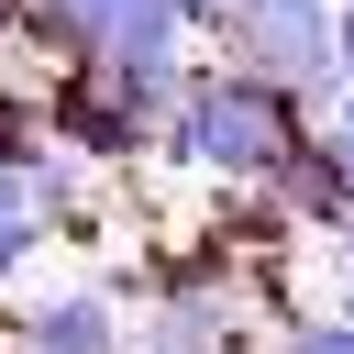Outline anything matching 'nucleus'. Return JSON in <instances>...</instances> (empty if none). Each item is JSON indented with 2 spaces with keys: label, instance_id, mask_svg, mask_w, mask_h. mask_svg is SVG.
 <instances>
[{
  "label": "nucleus",
  "instance_id": "obj_1",
  "mask_svg": "<svg viewBox=\"0 0 354 354\" xmlns=\"http://www.w3.org/2000/svg\"><path fill=\"white\" fill-rule=\"evenodd\" d=\"M166 144H177L188 166H210V177H266V166L288 155V111H277L266 77H188Z\"/></svg>",
  "mask_w": 354,
  "mask_h": 354
},
{
  "label": "nucleus",
  "instance_id": "obj_2",
  "mask_svg": "<svg viewBox=\"0 0 354 354\" xmlns=\"http://www.w3.org/2000/svg\"><path fill=\"white\" fill-rule=\"evenodd\" d=\"M243 44L266 55V77H321V55H332L310 0H243Z\"/></svg>",
  "mask_w": 354,
  "mask_h": 354
},
{
  "label": "nucleus",
  "instance_id": "obj_3",
  "mask_svg": "<svg viewBox=\"0 0 354 354\" xmlns=\"http://www.w3.org/2000/svg\"><path fill=\"white\" fill-rule=\"evenodd\" d=\"M144 354H232V332H221L210 299H166V310L144 321Z\"/></svg>",
  "mask_w": 354,
  "mask_h": 354
},
{
  "label": "nucleus",
  "instance_id": "obj_4",
  "mask_svg": "<svg viewBox=\"0 0 354 354\" xmlns=\"http://www.w3.org/2000/svg\"><path fill=\"white\" fill-rule=\"evenodd\" d=\"M22 254H33V210H0V288L22 277Z\"/></svg>",
  "mask_w": 354,
  "mask_h": 354
},
{
  "label": "nucleus",
  "instance_id": "obj_5",
  "mask_svg": "<svg viewBox=\"0 0 354 354\" xmlns=\"http://www.w3.org/2000/svg\"><path fill=\"white\" fill-rule=\"evenodd\" d=\"M288 354H354V332H288Z\"/></svg>",
  "mask_w": 354,
  "mask_h": 354
},
{
  "label": "nucleus",
  "instance_id": "obj_6",
  "mask_svg": "<svg viewBox=\"0 0 354 354\" xmlns=\"http://www.w3.org/2000/svg\"><path fill=\"white\" fill-rule=\"evenodd\" d=\"M332 155H343V177H354V100H343V144H332Z\"/></svg>",
  "mask_w": 354,
  "mask_h": 354
},
{
  "label": "nucleus",
  "instance_id": "obj_7",
  "mask_svg": "<svg viewBox=\"0 0 354 354\" xmlns=\"http://www.w3.org/2000/svg\"><path fill=\"white\" fill-rule=\"evenodd\" d=\"M332 44H343V66H354V11H343V22H332Z\"/></svg>",
  "mask_w": 354,
  "mask_h": 354
},
{
  "label": "nucleus",
  "instance_id": "obj_8",
  "mask_svg": "<svg viewBox=\"0 0 354 354\" xmlns=\"http://www.w3.org/2000/svg\"><path fill=\"white\" fill-rule=\"evenodd\" d=\"M343 310H354V288H343Z\"/></svg>",
  "mask_w": 354,
  "mask_h": 354
}]
</instances>
